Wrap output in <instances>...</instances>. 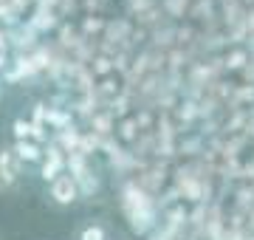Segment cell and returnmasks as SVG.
I'll list each match as a JSON object with an SVG mask.
<instances>
[{
	"label": "cell",
	"mask_w": 254,
	"mask_h": 240,
	"mask_svg": "<svg viewBox=\"0 0 254 240\" xmlns=\"http://www.w3.org/2000/svg\"><path fill=\"white\" fill-rule=\"evenodd\" d=\"M76 240H110V232L102 221H88L76 229Z\"/></svg>",
	"instance_id": "cell-3"
},
{
	"label": "cell",
	"mask_w": 254,
	"mask_h": 240,
	"mask_svg": "<svg viewBox=\"0 0 254 240\" xmlns=\"http://www.w3.org/2000/svg\"><path fill=\"white\" fill-rule=\"evenodd\" d=\"M20 186V161L14 150L0 144V192H14Z\"/></svg>",
	"instance_id": "cell-2"
},
{
	"label": "cell",
	"mask_w": 254,
	"mask_h": 240,
	"mask_svg": "<svg viewBox=\"0 0 254 240\" xmlns=\"http://www.w3.org/2000/svg\"><path fill=\"white\" fill-rule=\"evenodd\" d=\"M0 96H3V82H0Z\"/></svg>",
	"instance_id": "cell-8"
},
{
	"label": "cell",
	"mask_w": 254,
	"mask_h": 240,
	"mask_svg": "<svg viewBox=\"0 0 254 240\" xmlns=\"http://www.w3.org/2000/svg\"><path fill=\"white\" fill-rule=\"evenodd\" d=\"M14 156H17V161L20 164H23V161H26V164H37V161H40V158H43V150L37 147L34 141H17V144H14Z\"/></svg>",
	"instance_id": "cell-4"
},
{
	"label": "cell",
	"mask_w": 254,
	"mask_h": 240,
	"mask_svg": "<svg viewBox=\"0 0 254 240\" xmlns=\"http://www.w3.org/2000/svg\"><path fill=\"white\" fill-rule=\"evenodd\" d=\"M3 65H6V54H0V68H3Z\"/></svg>",
	"instance_id": "cell-7"
},
{
	"label": "cell",
	"mask_w": 254,
	"mask_h": 240,
	"mask_svg": "<svg viewBox=\"0 0 254 240\" xmlns=\"http://www.w3.org/2000/svg\"><path fill=\"white\" fill-rule=\"evenodd\" d=\"M28 130H31V127H28L23 119L14 121V136H17V141H26V139H28Z\"/></svg>",
	"instance_id": "cell-5"
},
{
	"label": "cell",
	"mask_w": 254,
	"mask_h": 240,
	"mask_svg": "<svg viewBox=\"0 0 254 240\" xmlns=\"http://www.w3.org/2000/svg\"><path fill=\"white\" fill-rule=\"evenodd\" d=\"M0 54H6V34H3V28H0Z\"/></svg>",
	"instance_id": "cell-6"
},
{
	"label": "cell",
	"mask_w": 254,
	"mask_h": 240,
	"mask_svg": "<svg viewBox=\"0 0 254 240\" xmlns=\"http://www.w3.org/2000/svg\"><path fill=\"white\" fill-rule=\"evenodd\" d=\"M48 198L54 206L65 209V206H73L79 201V184H76V176L71 173H60L54 181H48Z\"/></svg>",
	"instance_id": "cell-1"
}]
</instances>
